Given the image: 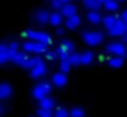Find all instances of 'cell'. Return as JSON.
<instances>
[{
  "instance_id": "f1b7e54d",
  "label": "cell",
  "mask_w": 127,
  "mask_h": 117,
  "mask_svg": "<svg viewBox=\"0 0 127 117\" xmlns=\"http://www.w3.org/2000/svg\"><path fill=\"white\" fill-rule=\"evenodd\" d=\"M53 117H70V114L67 112V109L59 106V108H56L55 113H53Z\"/></svg>"
},
{
  "instance_id": "8992f818",
  "label": "cell",
  "mask_w": 127,
  "mask_h": 117,
  "mask_svg": "<svg viewBox=\"0 0 127 117\" xmlns=\"http://www.w3.org/2000/svg\"><path fill=\"white\" fill-rule=\"evenodd\" d=\"M127 31V23L124 21H122L120 18H118V21L113 23L112 27L108 29V34L112 37H123Z\"/></svg>"
},
{
  "instance_id": "f35d334b",
  "label": "cell",
  "mask_w": 127,
  "mask_h": 117,
  "mask_svg": "<svg viewBox=\"0 0 127 117\" xmlns=\"http://www.w3.org/2000/svg\"><path fill=\"white\" fill-rule=\"evenodd\" d=\"M118 1H126V0H118Z\"/></svg>"
},
{
  "instance_id": "ba28073f",
  "label": "cell",
  "mask_w": 127,
  "mask_h": 117,
  "mask_svg": "<svg viewBox=\"0 0 127 117\" xmlns=\"http://www.w3.org/2000/svg\"><path fill=\"white\" fill-rule=\"evenodd\" d=\"M81 22H82L81 16L78 15V14H75V15H72V16H68V18H66L64 26H66L68 30H75V29H78V27L81 26Z\"/></svg>"
},
{
  "instance_id": "2e32d148",
  "label": "cell",
  "mask_w": 127,
  "mask_h": 117,
  "mask_svg": "<svg viewBox=\"0 0 127 117\" xmlns=\"http://www.w3.org/2000/svg\"><path fill=\"white\" fill-rule=\"evenodd\" d=\"M38 103H40V108H44V109H51V110H52V109L56 106L55 99H53L52 97H49V95H45L44 98H41V99L38 101Z\"/></svg>"
},
{
  "instance_id": "8fae6325",
  "label": "cell",
  "mask_w": 127,
  "mask_h": 117,
  "mask_svg": "<svg viewBox=\"0 0 127 117\" xmlns=\"http://www.w3.org/2000/svg\"><path fill=\"white\" fill-rule=\"evenodd\" d=\"M40 63H42V56H32V57L29 56L28 59L21 64V67H22L23 70H32L34 65L40 64Z\"/></svg>"
},
{
  "instance_id": "ffe728a7",
  "label": "cell",
  "mask_w": 127,
  "mask_h": 117,
  "mask_svg": "<svg viewBox=\"0 0 127 117\" xmlns=\"http://www.w3.org/2000/svg\"><path fill=\"white\" fill-rule=\"evenodd\" d=\"M118 18H119L118 15H105V16H102L101 23H102V26H104L105 29L108 30L109 27H112V26H113V23H115V22L118 21Z\"/></svg>"
},
{
  "instance_id": "d590c367",
  "label": "cell",
  "mask_w": 127,
  "mask_h": 117,
  "mask_svg": "<svg viewBox=\"0 0 127 117\" xmlns=\"http://www.w3.org/2000/svg\"><path fill=\"white\" fill-rule=\"evenodd\" d=\"M1 113H3V106H1V103H0V116H1Z\"/></svg>"
},
{
  "instance_id": "d6986e66",
  "label": "cell",
  "mask_w": 127,
  "mask_h": 117,
  "mask_svg": "<svg viewBox=\"0 0 127 117\" xmlns=\"http://www.w3.org/2000/svg\"><path fill=\"white\" fill-rule=\"evenodd\" d=\"M82 4L89 11H100L101 8V3L98 0H82Z\"/></svg>"
},
{
  "instance_id": "e575fe53",
  "label": "cell",
  "mask_w": 127,
  "mask_h": 117,
  "mask_svg": "<svg viewBox=\"0 0 127 117\" xmlns=\"http://www.w3.org/2000/svg\"><path fill=\"white\" fill-rule=\"evenodd\" d=\"M62 4H67V3H71V0H59Z\"/></svg>"
},
{
  "instance_id": "e0dca14e",
  "label": "cell",
  "mask_w": 127,
  "mask_h": 117,
  "mask_svg": "<svg viewBox=\"0 0 127 117\" xmlns=\"http://www.w3.org/2000/svg\"><path fill=\"white\" fill-rule=\"evenodd\" d=\"M63 22V15L58 11H53V12L49 14V24H52L53 27H58L62 24Z\"/></svg>"
},
{
  "instance_id": "1f68e13d",
  "label": "cell",
  "mask_w": 127,
  "mask_h": 117,
  "mask_svg": "<svg viewBox=\"0 0 127 117\" xmlns=\"http://www.w3.org/2000/svg\"><path fill=\"white\" fill-rule=\"evenodd\" d=\"M62 7H63V4H62L59 0H52V1H51V8H52L53 11H60Z\"/></svg>"
},
{
  "instance_id": "484cf974",
  "label": "cell",
  "mask_w": 127,
  "mask_h": 117,
  "mask_svg": "<svg viewBox=\"0 0 127 117\" xmlns=\"http://www.w3.org/2000/svg\"><path fill=\"white\" fill-rule=\"evenodd\" d=\"M102 5H104V8L108 12H112V11H116L119 8V1L118 0H108V1Z\"/></svg>"
},
{
  "instance_id": "7a4b0ae2",
  "label": "cell",
  "mask_w": 127,
  "mask_h": 117,
  "mask_svg": "<svg viewBox=\"0 0 127 117\" xmlns=\"http://www.w3.org/2000/svg\"><path fill=\"white\" fill-rule=\"evenodd\" d=\"M104 33L101 31H94V30H86L82 33V40L86 45L89 46H98L104 42Z\"/></svg>"
},
{
  "instance_id": "7c38bea8",
  "label": "cell",
  "mask_w": 127,
  "mask_h": 117,
  "mask_svg": "<svg viewBox=\"0 0 127 117\" xmlns=\"http://www.w3.org/2000/svg\"><path fill=\"white\" fill-rule=\"evenodd\" d=\"M52 83L55 84L56 87H64L67 84V73L62 72V71L53 73L52 75Z\"/></svg>"
},
{
  "instance_id": "5b68a950",
  "label": "cell",
  "mask_w": 127,
  "mask_h": 117,
  "mask_svg": "<svg viewBox=\"0 0 127 117\" xmlns=\"http://www.w3.org/2000/svg\"><path fill=\"white\" fill-rule=\"evenodd\" d=\"M72 50H74V44H72V41L64 40V41H62V42L59 44V46L55 49V53L60 60H63V59H67L68 54L71 53Z\"/></svg>"
},
{
  "instance_id": "d4e9b609",
  "label": "cell",
  "mask_w": 127,
  "mask_h": 117,
  "mask_svg": "<svg viewBox=\"0 0 127 117\" xmlns=\"http://www.w3.org/2000/svg\"><path fill=\"white\" fill-rule=\"evenodd\" d=\"M68 59H70V61H71V64L72 65H82V63H81V53H78V52H74L72 50L71 53L68 54Z\"/></svg>"
},
{
  "instance_id": "603a6c76",
  "label": "cell",
  "mask_w": 127,
  "mask_h": 117,
  "mask_svg": "<svg viewBox=\"0 0 127 117\" xmlns=\"http://www.w3.org/2000/svg\"><path fill=\"white\" fill-rule=\"evenodd\" d=\"M71 67H72V64H71V61H70L68 57H67V59L60 60V64H59V70H60L62 72L68 73L70 71H71Z\"/></svg>"
},
{
  "instance_id": "9a60e30c",
  "label": "cell",
  "mask_w": 127,
  "mask_h": 117,
  "mask_svg": "<svg viewBox=\"0 0 127 117\" xmlns=\"http://www.w3.org/2000/svg\"><path fill=\"white\" fill-rule=\"evenodd\" d=\"M86 19H88V22L90 24H100L101 23V14H100V11H89L88 14H86Z\"/></svg>"
},
{
  "instance_id": "4316f807",
  "label": "cell",
  "mask_w": 127,
  "mask_h": 117,
  "mask_svg": "<svg viewBox=\"0 0 127 117\" xmlns=\"http://www.w3.org/2000/svg\"><path fill=\"white\" fill-rule=\"evenodd\" d=\"M68 114L70 117H83L85 116V110L82 108H79V106H75V108H72L68 112Z\"/></svg>"
},
{
  "instance_id": "83f0119b",
  "label": "cell",
  "mask_w": 127,
  "mask_h": 117,
  "mask_svg": "<svg viewBox=\"0 0 127 117\" xmlns=\"http://www.w3.org/2000/svg\"><path fill=\"white\" fill-rule=\"evenodd\" d=\"M37 117H53V112L51 109L38 108L37 109Z\"/></svg>"
},
{
  "instance_id": "8d00e7d4",
  "label": "cell",
  "mask_w": 127,
  "mask_h": 117,
  "mask_svg": "<svg viewBox=\"0 0 127 117\" xmlns=\"http://www.w3.org/2000/svg\"><path fill=\"white\" fill-rule=\"evenodd\" d=\"M98 1H100V3H101V4H105V3H107V1H108V0H98Z\"/></svg>"
},
{
  "instance_id": "836d02e7",
  "label": "cell",
  "mask_w": 127,
  "mask_h": 117,
  "mask_svg": "<svg viewBox=\"0 0 127 117\" xmlns=\"http://www.w3.org/2000/svg\"><path fill=\"white\" fill-rule=\"evenodd\" d=\"M120 19L122 21H124L127 23V10H124L123 12H122V15H120Z\"/></svg>"
},
{
  "instance_id": "d6a6232c",
  "label": "cell",
  "mask_w": 127,
  "mask_h": 117,
  "mask_svg": "<svg viewBox=\"0 0 127 117\" xmlns=\"http://www.w3.org/2000/svg\"><path fill=\"white\" fill-rule=\"evenodd\" d=\"M56 34H58V35H63L64 34V29H63V27H60V26H58V27H56Z\"/></svg>"
},
{
  "instance_id": "277c9868",
  "label": "cell",
  "mask_w": 127,
  "mask_h": 117,
  "mask_svg": "<svg viewBox=\"0 0 127 117\" xmlns=\"http://www.w3.org/2000/svg\"><path fill=\"white\" fill-rule=\"evenodd\" d=\"M105 50L108 53L113 54V56H120V57H126L127 56V46L123 42H119V41H113L109 42L105 46Z\"/></svg>"
},
{
  "instance_id": "9c48e42d",
  "label": "cell",
  "mask_w": 127,
  "mask_h": 117,
  "mask_svg": "<svg viewBox=\"0 0 127 117\" xmlns=\"http://www.w3.org/2000/svg\"><path fill=\"white\" fill-rule=\"evenodd\" d=\"M12 94H14V89H12L11 84L6 83V82L0 83V99L6 101V99H8Z\"/></svg>"
},
{
  "instance_id": "ac0fdd59",
  "label": "cell",
  "mask_w": 127,
  "mask_h": 117,
  "mask_svg": "<svg viewBox=\"0 0 127 117\" xmlns=\"http://www.w3.org/2000/svg\"><path fill=\"white\" fill-rule=\"evenodd\" d=\"M94 61V53L92 50H85L81 53V63L82 65H90Z\"/></svg>"
},
{
  "instance_id": "30bf717a",
  "label": "cell",
  "mask_w": 127,
  "mask_h": 117,
  "mask_svg": "<svg viewBox=\"0 0 127 117\" xmlns=\"http://www.w3.org/2000/svg\"><path fill=\"white\" fill-rule=\"evenodd\" d=\"M49 14L47 10H38L34 12V21L37 24H48L49 23Z\"/></svg>"
},
{
  "instance_id": "6da1fadb",
  "label": "cell",
  "mask_w": 127,
  "mask_h": 117,
  "mask_svg": "<svg viewBox=\"0 0 127 117\" xmlns=\"http://www.w3.org/2000/svg\"><path fill=\"white\" fill-rule=\"evenodd\" d=\"M22 37L29 38V40L37 41L40 44H44V45L49 46L52 44V37L49 35V33L47 31H40V30H25L22 31Z\"/></svg>"
},
{
  "instance_id": "7402d4cb",
  "label": "cell",
  "mask_w": 127,
  "mask_h": 117,
  "mask_svg": "<svg viewBox=\"0 0 127 117\" xmlns=\"http://www.w3.org/2000/svg\"><path fill=\"white\" fill-rule=\"evenodd\" d=\"M28 57H29V56H28V53H26L25 50H23V52L19 50V52H18V53L11 59V63H14L15 65H19V67H21V64H22V63L25 61L26 59H28Z\"/></svg>"
},
{
  "instance_id": "cb8c5ba5",
  "label": "cell",
  "mask_w": 127,
  "mask_h": 117,
  "mask_svg": "<svg viewBox=\"0 0 127 117\" xmlns=\"http://www.w3.org/2000/svg\"><path fill=\"white\" fill-rule=\"evenodd\" d=\"M32 95H33V97L36 98V99H38V101H40L41 98H44L47 94H45V91L42 90V87L40 86V83H38V84H36V86L33 87V90H32Z\"/></svg>"
},
{
  "instance_id": "4fadbf2b",
  "label": "cell",
  "mask_w": 127,
  "mask_h": 117,
  "mask_svg": "<svg viewBox=\"0 0 127 117\" xmlns=\"http://www.w3.org/2000/svg\"><path fill=\"white\" fill-rule=\"evenodd\" d=\"M8 61H11L10 52H8V44L1 42L0 44V65L7 64Z\"/></svg>"
},
{
  "instance_id": "3957f363",
  "label": "cell",
  "mask_w": 127,
  "mask_h": 117,
  "mask_svg": "<svg viewBox=\"0 0 127 117\" xmlns=\"http://www.w3.org/2000/svg\"><path fill=\"white\" fill-rule=\"evenodd\" d=\"M22 48L26 53H34V54H44L45 52L48 50L49 46L48 45H44V44H40L37 41H33V40H28L22 44Z\"/></svg>"
},
{
  "instance_id": "52a82bcc",
  "label": "cell",
  "mask_w": 127,
  "mask_h": 117,
  "mask_svg": "<svg viewBox=\"0 0 127 117\" xmlns=\"http://www.w3.org/2000/svg\"><path fill=\"white\" fill-rule=\"evenodd\" d=\"M47 72H48V68H47V65H45V63L42 61V63H40V64L34 65L30 70V78L32 79H41L47 75Z\"/></svg>"
},
{
  "instance_id": "74e56055",
  "label": "cell",
  "mask_w": 127,
  "mask_h": 117,
  "mask_svg": "<svg viewBox=\"0 0 127 117\" xmlns=\"http://www.w3.org/2000/svg\"><path fill=\"white\" fill-rule=\"evenodd\" d=\"M123 38H124V41H126V42H127V31H126V34L123 35Z\"/></svg>"
},
{
  "instance_id": "4dcf8cb0",
  "label": "cell",
  "mask_w": 127,
  "mask_h": 117,
  "mask_svg": "<svg viewBox=\"0 0 127 117\" xmlns=\"http://www.w3.org/2000/svg\"><path fill=\"white\" fill-rule=\"evenodd\" d=\"M40 86L42 87V90L45 91L47 95L51 94V91H52V86H51V83H48V82H40Z\"/></svg>"
},
{
  "instance_id": "44dd1931",
  "label": "cell",
  "mask_w": 127,
  "mask_h": 117,
  "mask_svg": "<svg viewBox=\"0 0 127 117\" xmlns=\"http://www.w3.org/2000/svg\"><path fill=\"white\" fill-rule=\"evenodd\" d=\"M123 63H124V57H120V56H113L108 59V65L111 68H120L123 67Z\"/></svg>"
},
{
  "instance_id": "5bb4252c",
  "label": "cell",
  "mask_w": 127,
  "mask_h": 117,
  "mask_svg": "<svg viewBox=\"0 0 127 117\" xmlns=\"http://www.w3.org/2000/svg\"><path fill=\"white\" fill-rule=\"evenodd\" d=\"M60 14L64 18H68V16H72V15H75V14H78V8H77V5L72 4V3H67V4H63V7H62V10H60Z\"/></svg>"
},
{
  "instance_id": "f546056e",
  "label": "cell",
  "mask_w": 127,
  "mask_h": 117,
  "mask_svg": "<svg viewBox=\"0 0 127 117\" xmlns=\"http://www.w3.org/2000/svg\"><path fill=\"white\" fill-rule=\"evenodd\" d=\"M44 57L48 60V61H55L56 59H58V56H56L55 50H47L44 53Z\"/></svg>"
}]
</instances>
